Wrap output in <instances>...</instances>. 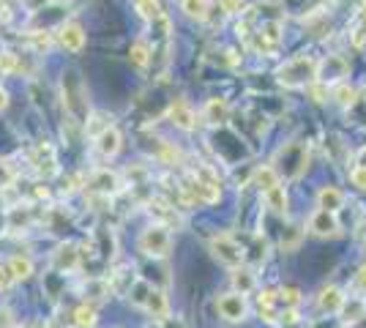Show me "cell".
Listing matches in <instances>:
<instances>
[{"label":"cell","mask_w":366,"mask_h":328,"mask_svg":"<svg viewBox=\"0 0 366 328\" xmlns=\"http://www.w3.org/2000/svg\"><path fill=\"white\" fill-rule=\"evenodd\" d=\"M63 104H66V112L72 115L77 123H85L88 115H90V104H88V90H85V82L77 72L63 74Z\"/></svg>","instance_id":"cell-1"},{"label":"cell","mask_w":366,"mask_h":328,"mask_svg":"<svg viewBox=\"0 0 366 328\" xmlns=\"http://www.w3.org/2000/svg\"><path fill=\"white\" fill-rule=\"evenodd\" d=\"M276 80L282 82L285 88H303V85H312L317 80V61L309 58V55H298L293 61H287L279 72H276Z\"/></svg>","instance_id":"cell-2"},{"label":"cell","mask_w":366,"mask_h":328,"mask_svg":"<svg viewBox=\"0 0 366 328\" xmlns=\"http://www.w3.org/2000/svg\"><path fill=\"white\" fill-rule=\"evenodd\" d=\"M172 249V236L164 225H150L140 236V252H145L148 257H167Z\"/></svg>","instance_id":"cell-3"},{"label":"cell","mask_w":366,"mask_h":328,"mask_svg":"<svg viewBox=\"0 0 366 328\" xmlns=\"http://www.w3.org/2000/svg\"><path fill=\"white\" fill-rule=\"evenodd\" d=\"M211 252H214V257L219 260L221 265H227V268H241V263L246 257V252L241 249V244L235 238L224 236V233L211 238Z\"/></svg>","instance_id":"cell-4"},{"label":"cell","mask_w":366,"mask_h":328,"mask_svg":"<svg viewBox=\"0 0 366 328\" xmlns=\"http://www.w3.org/2000/svg\"><path fill=\"white\" fill-rule=\"evenodd\" d=\"M216 309H219V315L224 320L241 323V320H246L249 304H246V296H241V293H224V296H219V301H216Z\"/></svg>","instance_id":"cell-5"},{"label":"cell","mask_w":366,"mask_h":328,"mask_svg":"<svg viewBox=\"0 0 366 328\" xmlns=\"http://www.w3.org/2000/svg\"><path fill=\"white\" fill-rule=\"evenodd\" d=\"M167 118L178 126V129H183V132H194L197 129V112L192 110V104L189 101H183V99H178V101H172L170 104V110H167Z\"/></svg>","instance_id":"cell-6"},{"label":"cell","mask_w":366,"mask_h":328,"mask_svg":"<svg viewBox=\"0 0 366 328\" xmlns=\"http://www.w3.org/2000/svg\"><path fill=\"white\" fill-rule=\"evenodd\" d=\"M55 39H58V44H61L66 52H82V47H85V30H82L79 22H63V25L58 28Z\"/></svg>","instance_id":"cell-7"},{"label":"cell","mask_w":366,"mask_h":328,"mask_svg":"<svg viewBox=\"0 0 366 328\" xmlns=\"http://www.w3.org/2000/svg\"><path fill=\"white\" fill-rule=\"evenodd\" d=\"M309 230H312L314 236H320V238L339 236V219H336V214L317 208V211L309 216Z\"/></svg>","instance_id":"cell-8"},{"label":"cell","mask_w":366,"mask_h":328,"mask_svg":"<svg viewBox=\"0 0 366 328\" xmlns=\"http://www.w3.org/2000/svg\"><path fill=\"white\" fill-rule=\"evenodd\" d=\"M347 74V61L342 55H328L325 61L317 63V82L328 85V82H339Z\"/></svg>","instance_id":"cell-9"},{"label":"cell","mask_w":366,"mask_h":328,"mask_svg":"<svg viewBox=\"0 0 366 328\" xmlns=\"http://www.w3.org/2000/svg\"><path fill=\"white\" fill-rule=\"evenodd\" d=\"M93 145H96L99 156H104V159H115V156L121 154L123 137H121V132H118L115 126H110V129H104L99 137H93Z\"/></svg>","instance_id":"cell-10"},{"label":"cell","mask_w":366,"mask_h":328,"mask_svg":"<svg viewBox=\"0 0 366 328\" xmlns=\"http://www.w3.org/2000/svg\"><path fill=\"white\" fill-rule=\"evenodd\" d=\"M88 186H90L93 192L104 194V197H112V194L121 192V178H118L115 172H110V170H96V172L90 175V181H88Z\"/></svg>","instance_id":"cell-11"},{"label":"cell","mask_w":366,"mask_h":328,"mask_svg":"<svg viewBox=\"0 0 366 328\" xmlns=\"http://www.w3.org/2000/svg\"><path fill=\"white\" fill-rule=\"evenodd\" d=\"M143 307L156 318V320H167L170 318V304H167V296L156 287H148L145 298H143Z\"/></svg>","instance_id":"cell-12"},{"label":"cell","mask_w":366,"mask_h":328,"mask_svg":"<svg viewBox=\"0 0 366 328\" xmlns=\"http://www.w3.org/2000/svg\"><path fill=\"white\" fill-rule=\"evenodd\" d=\"M52 265L58 268V271H74L77 265H79V249L77 244H61L55 252H52Z\"/></svg>","instance_id":"cell-13"},{"label":"cell","mask_w":366,"mask_h":328,"mask_svg":"<svg viewBox=\"0 0 366 328\" xmlns=\"http://www.w3.org/2000/svg\"><path fill=\"white\" fill-rule=\"evenodd\" d=\"M345 298H347V296H342V290H339V287L328 285V287H323V290H320V296H317V307H320L323 312H328V315H339V309H342Z\"/></svg>","instance_id":"cell-14"},{"label":"cell","mask_w":366,"mask_h":328,"mask_svg":"<svg viewBox=\"0 0 366 328\" xmlns=\"http://www.w3.org/2000/svg\"><path fill=\"white\" fill-rule=\"evenodd\" d=\"M227 118H230V104L224 99H208L205 101V107H203V121L205 123L221 126V123H227Z\"/></svg>","instance_id":"cell-15"},{"label":"cell","mask_w":366,"mask_h":328,"mask_svg":"<svg viewBox=\"0 0 366 328\" xmlns=\"http://www.w3.org/2000/svg\"><path fill=\"white\" fill-rule=\"evenodd\" d=\"M317 205H320L323 211L336 214V211L345 205V194H342L336 186H323V189L317 192Z\"/></svg>","instance_id":"cell-16"},{"label":"cell","mask_w":366,"mask_h":328,"mask_svg":"<svg viewBox=\"0 0 366 328\" xmlns=\"http://www.w3.org/2000/svg\"><path fill=\"white\" fill-rule=\"evenodd\" d=\"M6 271L11 274L14 282H22V279H28V276L33 274V260H30L28 254H11Z\"/></svg>","instance_id":"cell-17"},{"label":"cell","mask_w":366,"mask_h":328,"mask_svg":"<svg viewBox=\"0 0 366 328\" xmlns=\"http://www.w3.org/2000/svg\"><path fill=\"white\" fill-rule=\"evenodd\" d=\"M252 178H254V186H260V189H263V194H265L268 189L279 186V172H276V167H271V164L257 167V170L252 172Z\"/></svg>","instance_id":"cell-18"},{"label":"cell","mask_w":366,"mask_h":328,"mask_svg":"<svg viewBox=\"0 0 366 328\" xmlns=\"http://www.w3.org/2000/svg\"><path fill=\"white\" fill-rule=\"evenodd\" d=\"M265 203H268V208L274 211V214H287V205H290V197H287V189L279 183V186H274V189H268L265 194Z\"/></svg>","instance_id":"cell-19"},{"label":"cell","mask_w":366,"mask_h":328,"mask_svg":"<svg viewBox=\"0 0 366 328\" xmlns=\"http://www.w3.org/2000/svg\"><path fill=\"white\" fill-rule=\"evenodd\" d=\"M150 58H153V47L148 44L145 39H137V41H132V47H129V61H132L134 66L145 69L148 63H150Z\"/></svg>","instance_id":"cell-20"},{"label":"cell","mask_w":366,"mask_h":328,"mask_svg":"<svg viewBox=\"0 0 366 328\" xmlns=\"http://www.w3.org/2000/svg\"><path fill=\"white\" fill-rule=\"evenodd\" d=\"M339 315H345V323H356V320H361L366 315V304L364 298H345V304H342V309H339Z\"/></svg>","instance_id":"cell-21"},{"label":"cell","mask_w":366,"mask_h":328,"mask_svg":"<svg viewBox=\"0 0 366 328\" xmlns=\"http://www.w3.org/2000/svg\"><path fill=\"white\" fill-rule=\"evenodd\" d=\"M181 11H183L189 19L205 22V19H208V0H181Z\"/></svg>","instance_id":"cell-22"},{"label":"cell","mask_w":366,"mask_h":328,"mask_svg":"<svg viewBox=\"0 0 366 328\" xmlns=\"http://www.w3.org/2000/svg\"><path fill=\"white\" fill-rule=\"evenodd\" d=\"M232 285H235V293L246 296V293L254 290V274L246 271V268H235V274H232Z\"/></svg>","instance_id":"cell-23"},{"label":"cell","mask_w":366,"mask_h":328,"mask_svg":"<svg viewBox=\"0 0 366 328\" xmlns=\"http://www.w3.org/2000/svg\"><path fill=\"white\" fill-rule=\"evenodd\" d=\"M74 323L79 328H93L96 326V307L93 304H79L74 309Z\"/></svg>","instance_id":"cell-24"},{"label":"cell","mask_w":366,"mask_h":328,"mask_svg":"<svg viewBox=\"0 0 366 328\" xmlns=\"http://www.w3.org/2000/svg\"><path fill=\"white\" fill-rule=\"evenodd\" d=\"M137 11L145 17L150 25H156L159 19H164V14H161V6H159V0H137Z\"/></svg>","instance_id":"cell-25"},{"label":"cell","mask_w":366,"mask_h":328,"mask_svg":"<svg viewBox=\"0 0 366 328\" xmlns=\"http://www.w3.org/2000/svg\"><path fill=\"white\" fill-rule=\"evenodd\" d=\"M276 304H282L285 312H293L295 307L301 304V293H298V287H282V290L276 293Z\"/></svg>","instance_id":"cell-26"},{"label":"cell","mask_w":366,"mask_h":328,"mask_svg":"<svg viewBox=\"0 0 366 328\" xmlns=\"http://www.w3.org/2000/svg\"><path fill=\"white\" fill-rule=\"evenodd\" d=\"M334 99H336V104H339V107H353V104H356V99H358V90H356V88H350V85H336Z\"/></svg>","instance_id":"cell-27"},{"label":"cell","mask_w":366,"mask_h":328,"mask_svg":"<svg viewBox=\"0 0 366 328\" xmlns=\"http://www.w3.org/2000/svg\"><path fill=\"white\" fill-rule=\"evenodd\" d=\"M19 69V55H14V52H0V72L3 74H11V72H17Z\"/></svg>","instance_id":"cell-28"},{"label":"cell","mask_w":366,"mask_h":328,"mask_svg":"<svg viewBox=\"0 0 366 328\" xmlns=\"http://www.w3.org/2000/svg\"><path fill=\"white\" fill-rule=\"evenodd\" d=\"M366 41V3H364V11H361V25L353 30V44L356 47H364Z\"/></svg>","instance_id":"cell-29"},{"label":"cell","mask_w":366,"mask_h":328,"mask_svg":"<svg viewBox=\"0 0 366 328\" xmlns=\"http://www.w3.org/2000/svg\"><path fill=\"white\" fill-rule=\"evenodd\" d=\"M350 183H353V186H358L361 192H366V170H361V167H353V170H350Z\"/></svg>","instance_id":"cell-30"},{"label":"cell","mask_w":366,"mask_h":328,"mask_svg":"<svg viewBox=\"0 0 366 328\" xmlns=\"http://www.w3.org/2000/svg\"><path fill=\"white\" fill-rule=\"evenodd\" d=\"M30 41L36 44V50H41V52H44V50L50 47V33H47V30H36V33L30 36Z\"/></svg>","instance_id":"cell-31"},{"label":"cell","mask_w":366,"mask_h":328,"mask_svg":"<svg viewBox=\"0 0 366 328\" xmlns=\"http://www.w3.org/2000/svg\"><path fill=\"white\" fill-rule=\"evenodd\" d=\"M11 181H14V170L8 167V162H0V186H6Z\"/></svg>","instance_id":"cell-32"},{"label":"cell","mask_w":366,"mask_h":328,"mask_svg":"<svg viewBox=\"0 0 366 328\" xmlns=\"http://www.w3.org/2000/svg\"><path fill=\"white\" fill-rule=\"evenodd\" d=\"M224 14H238L241 11V0H219Z\"/></svg>","instance_id":"cell-33"},{"label":"cell","mask_w":366,"mask_h":328,"mask_svg":"<svg viewBox=\"0 0 366 328\" xmlns=\"http://www.w3.org/2000/svg\"><path fill=\"white\" fill-rule=\"evenodd\" d=\"M356 285H358L361 290H366V263L358 268V274H356Z\"/></svg>","instance_id":"cell-34"},{"label":"cell","mask_w":366,"mask_h":328,"mask_svg":"<svg viewBox=\"0 0 366 328\" xmlns=\"http://www.w3.org/2000/svg\"><path fill=\"white\" fill-rule=\"evenodd\" d=\"M11 282H14V279H11V274H8L6 268H0V290H6Z\"/></svg>","instance_id":"cell-35"},{"label":"cell","mask_w":366,"mask_h":328,"mask_svg":"<svg viewBox=\"0 0 366 328\" xmlns=\"http://www.w3.org/2000/svg\"><path fill=\"white\" fill-rule=\"evenodd\" d=\"M356 167H361V170H366V145L358 151V156H356Z\"/></svg>","instance_id":"cell-36"},{"label":"cell","mask_w":366,"mask_h":328,"mask_svg":"<svg viewBox=\"0 0 366 328\" xmlns=\"http://www.w3.org/2000/svg\"><path fill=\"white\" fill-rule=\"evenodd\" d=\"M6 107H8V93L0 88V110H6Z\"/></svg>","instance_id":"cell-37"}]
</instances>
